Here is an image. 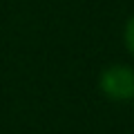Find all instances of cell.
Returning <instances> with one entry per match:
<instances>
[{
	"instance_id": "obj_2",
	"label": "cell",
	"mask_w": 134,
	"mask_h": 134,
	"mask_svg": "<svg viewBox=\"0 0 134 134\" xmlns=\"http://www.w3.org/2000/svg\"><path fill=\"white\" fill-rule=\"evenodd\" d=\"M125 45H127V49L134 54V16L130 18L127 27H125Z\"/></svg>"
},
{
	"instance_id": "obj_1",
	"label": "cell",
	"mask_w": 134,
	"mask_h": 134,
	"mask_svg": "<svg viewBox=\"0 0 134 134\" xmlns=\"http://www.w3.org/2000/svg\"><path fill=\"white\" fill-rule=\"evenodd\" d=\"M100 92L112 100L134 98V69L127 65H112L100 74Z\"/></svg>"
}]
</instances>
